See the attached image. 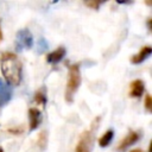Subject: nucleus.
Listing matches in <instances>:
<instances>
[{"instance_id":"nucleus-14","label":"nucleus","mask_w":152,"mask_h":152,"mask_svg":"<svg viewBox=\"0 0 152 152\" xmlns=\"http://www.w3.org/2000/svg\"><path fill=\"white\" fill-rule=\"evenodd\" d=\"M84 4H86V6H88V7L93 8V10H97L102 2H101V1H94V0H93V1H86Z\"/></svg>"},{"instance_id":"nucleus-6","label":"nucleus","mask_w":152,"mask_h":152,"mask_svg":"<svg viewBox=\"0 0 152 152\" xmlns=\"http://www.w3.org/2000/svg\"><path fill=\"white\" fill-rule=\"evenodd\" d=\"M151 53H152V48H151L150 45H145V46H142V48L140 49V51H139L137 55H134V56L131 57V63H133V64H139V63H141L142 61H145Z\"/></svg>"},{"instance_id":"nucleus-18","label":"nucleus","mask_w":152,"mask_h":152,"mask_svg":"<svg viewBox=\"0 0 152 152\" xmlns=\"http://www.w3.org/2000/svg\"><path fill=\"white\" fill-rule=\"evenodd\" d=\"M1 39H2V33H1V30H0V42H1Z\"/></svg>"},{"instance_id":"nucleus-17","label":"nucleus","mask_w":152,"mask_h":152,"mask_svg":"<svg viewBox=\"0 0 152 152\" xmlns=\"http://www.w3.org/2000/svg\"><path fill=\"white\" fill-rule=\"evenodd\" d=\"M129 152H145V151H142V150H140V148H135V150H132V151H129Z\"/></svg>"},{"instance_id":"nucleus-16","label":"nucleus","mask_w":152,"mask_h":152,"mask_svg":"<svg viewBox=\"0 0 152 152\" xmlns=\"http://www.w3.org/2000/svg\"><path fill=\"white\" fill-rule=\"evenodd\" d=\"M38 44H39V48H40V49H39V52H43V51L48 48V43L45 42V39H44V38H40V40H39V43H38Z\"/></svg>"},{"instance_id":"nucleus-10","label":"nucleus","mask_w":152,"mask_h":152,"mask_svg":"<svg viewBox=\"0 0 152 152\" xmlns=\"http://www.w3.org/2000/svg\"><path fill=\"white\" fill-rule=\"evenodd\" d=\"M64 56H65V49H64L63 46H59V48H57L55 51H52V52H50V53L48 55L46 61H48L49 63H57V62H59Z\"/></svg>"},{"instance_id":"nucleus-5","label":"nucleus","mask_w":152,"mask_h":152,"mask_svg":"<svg viewBox=\"0 0 152 152\" xmlns=\"http://www.w3.org/2000/svg\"><path fill=\"white\" fill-rule=\"evenodd\" d=\"M139 139H140V134H139L138 132H135V131L128 132V134L120 141V144H119V146H118V151H124V150H126V148L129 147L131 145L135 144Z\"/></svg>"},{"instance_id":"nucleus-8","label":"nucleus","mask_w":152,"mask_h":152,"mask_svg":"<svg viewBox=\"0 0 152 152\" xmlns=\"http://www.w3.org/2000/svg\"><path fill=\"white\" fill-rule=\"evenodd\" d=\"M28 118H30V129L33 131L39 126L40 120H42V114H40L39 109L30 108L28 109Z\"/></svg>"},{"instance_id":"nucleus-3","label":"nucleus","mask_w":152,"mask_h":152,"mask_svg":"<svg viewBox=\"0 0 152 152\" xmlns=\"http://www.w3.org/2000/svg\"><path fill=\"white\" fill-rule=\"evenodd\" d=\"M33 45V37L32 33L27 28H21L17 32V46L18 49L26 48L31 49Z\"/></svg>"},{"instance_id":"nucleus-2","label":"nucleus","mask_w":152,"mask_h":152,"mask_svg":"<svg viewBox=\"0 0 152 152\" xmlns=\"http://www.w3.org/2000/svg\"><path fill=\"white\" fill-rule=\"evenodd\" d=\"M80 84H81L80 68H78L77 64L70 65V68H69V78H68L66 87H65V93H64V97H65L66 102H72L74 95L77 91Z\"/></svg>"},{"instance_id":"nucleus-19","label":"nucleus","mask_w":152,"mask_h":152,"mask_svg":"<svg viewBox=\"0 0 152 152\" xmlns=\"http://www.w3.org/2000/svg\"><path fill=\"white\" fill-rule=\"evenodd\" d=\"M0 152H4V150H2V147H0Z\"/></svg>"},{"instance_id":"nucleus-1","label":"nucleus","mask_w":152,"mask_h":152,"mask_svg":"<svg viewBox=\"0 0 152 152\" xmlns=\"http://www.w3.org/2000/svg\"><path fill=\"white\" fill-rule=\"evenodd\" d=\"M0 66L7 84H11L13 87L19 86L21 81V62L19 61L17 55L12 52L2 53Z\"/></svg>"},{"instance_id":"nucleus-7","label":"nucleus","mask_w":152,"mask_h":152,"mask_svg":"<svg viewBox=\"0 0 152 152\" xmlns=\"http://www.w3.org/2000/svg\"><path fill=\"white\" fill-rule=\"evenodd\" d=\"M145 90L144 82L141 80H134L129 84V95L132 97H140Z\"/></svg>"},{"instance_id":"nucleus-13","label":"nucleus","mask_w":152,"mask_h":152,"mask_svg":"<svg viewBox=\"0 0 152 152\" xmlns=\"http://www.w3.org/2000/svg\"><path fill=\"white\" fill-rule=\"evenodd\" d=\"M34 101H36L38 104H43V106L46 103V95H45V93H44L43 89L38 90V91L34 94Z\"/></svg>"},{"instance_id":"nucleus-9","label":"nucleus","mask_w":152,"mask_h":152,"mask_svg":"<svg viewBox=\"0 0 152 152\" xmlns=\"http://www.w3.org/2000/svg\"><path fill=\"white\" fill-rule=\"evenodd\" d=\"M11 96H12V91L8 84L0 78V106L6 104L11 100Z\"/></svg>"},{"instance_id":"nucleus-4","label":"nucleus","mask_w":152,"mask_h":152,"mask_svg":"<svg viewBox=\"0 0 152 152\" xmlns=\"http://www.w3.org/2000/svg\"><path fill=\"white\" fill-rule=\"evenodd\" d=\"M91 142H93L91 132L84 131L78 139V142L75 147V152H90L91 151Z\"/></svg>"},{"instance_id":"nucleus-15","label":"nucleus","mask_w":152,"mask_h":152,"mask_svg":"<svg viewBox=\"0 0 152 152\" xmlns=\"http://www.w3.org/2000/svg\"><path fill=\"white\" fill-rule=\"evenodd\" d=\"M145 108L147 109V112L152 110V99L150 95H146V97H145Z\"/></svg>"},{"instance_id":"nucleus-12","label":"nucleus","mask_w":152,"mask_h":152,"mask_svg":"<svg viewBox=\"0 0 152 152\" xmlns=\"http://www.w3.org/2000/svg\"><path fill=\"white\" fill-rule=\"evenodd\" d=\"M37 142H38V146H39L42 150L45 148V146H46V144H48V134H46L45 131H42V132L38 134Z\"/></svg>"},{"instance_id":"nucleus-11","label":"nucleus","mask_w":152,"mask_h":152,"mask_svg":"<svg viewBox=\"0 0 152 152\" xmlns=\"http://www.w3.org/2000/svg\"><path fill=\"white\" fill-rule=\"evenodd\" d=\"M113 137H114V132H113L112 129H108V131H107V132L99 139V145H100L101 147H106V146H108L109 142L112 141Z\"/></svg>"}]
</instances>
